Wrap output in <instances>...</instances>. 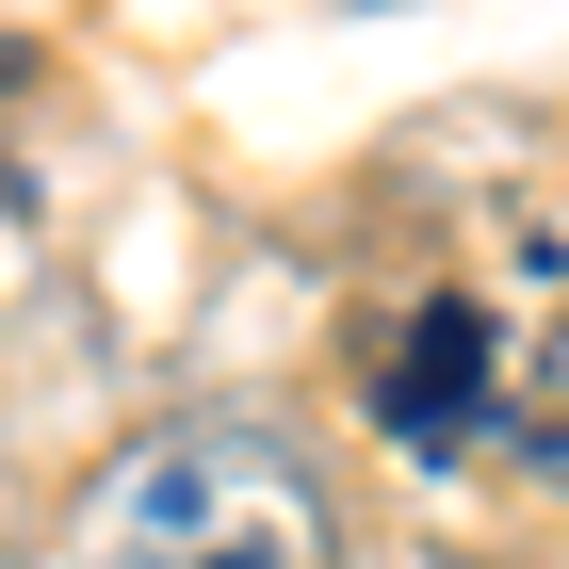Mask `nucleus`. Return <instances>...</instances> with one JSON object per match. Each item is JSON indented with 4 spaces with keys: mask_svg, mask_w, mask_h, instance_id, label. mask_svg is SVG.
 Instances as JSON below:
<instances>
[{
    "mask_svg": "<svg viewBox=\"0 0 569 569\" xmlns=\"http://www.w3.org/2000/svg\"><path fill=\"white\" fill-rule=\"evenodd\" d=\"M98 569H326V488L261 423H163L98 488Z\"/></svg>",
    "mask_w": 569,
    "mask_h": 569,
    "instance_id": "nucleus-1",
    "label": "nucleus"
},
{
    "mask_svg": "<svg viewBox=\"0 0 569 569\" xmlns=\"http://www.w3.org/2000/svg\"><path fill=\"white\" fill-rule=\"evenodd\" d=\"M375 423H391L407 456H472V439H488V309L472 293H423V309H407V342L375 358Z\"/></svg>",
    "mask_w": 569,
    "mask_h": 569,
    "instance_id": "nucleus-2",
    "label": "nucleus"
}]
</instances>
